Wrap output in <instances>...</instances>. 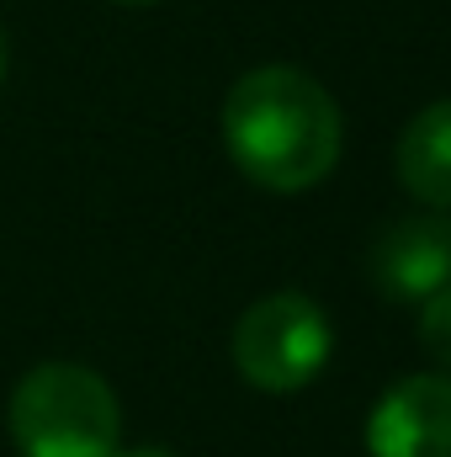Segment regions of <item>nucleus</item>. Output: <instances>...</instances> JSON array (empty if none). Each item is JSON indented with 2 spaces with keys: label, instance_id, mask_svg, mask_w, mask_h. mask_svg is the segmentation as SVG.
Masks as SVG:
<instances>
[{
  "label": "nucleus",
  "instance_id": "nucleus-1",
  "mask_svg": "<svg viewBox=\"0 0 451 457\" xmlns=\"http://www.w3.org/2000/svg\"><path fill=\"white\" fill-rule=\"evenodd\" d=\"M228 160L266 192H308L340 160L345 122L335 96L292 64H260L224 102Z\"/></svg>",
  "mask_w": 451,
  "mask_h": 457
},
{
  "label": "nucleus",
  "instance_id": "nucleus-2",
  "mask_svg": "<svg viewBox=\"0 0 451 457\" xmlns=\"http://www.w3.org/2000/svg\"><path fill=\"white\" fill-rule=\"evenodd\" d=\"M21 457H117L122 410L112 383L80 361H43L11 388L5 410Z\"/></svg>",
  "mask_w": 451,
  "mask_h": 457
},
{
  "label": "nucleus",
  "instance_id": "nucleus-3",
  "mask_svg": "<svg viewBox=\"0 0 451 457\" xmlns=\"http://www.w3.org/2000/svg\"><path fill=\"white\" fill-rule=\"evenodd\" d=\"M335 351L330 314L308 293H271L250 303L234 325V367L260 394L308 388Z\"/></svg>",
  "mask_w": 451,
  "mask_h": 457
},
{
  "label": "nucleus",
  "instance_id": "nucleus-4",
  "mask_svg": "<svg viewBox=\"0 0 451 457\" xmlns=\"http://www.w3.org/2000/svg\"><path fill=\"white\" fill-rule=\"evenodd\" d=\"M372 457H451V372L398 378L366 415Z\"/></svg>",
  "mask_w": 451,
  "mask_h": 457
},
{
  "label": "nucleus",
  "instance_id": "nucleus-5",
  "mask_svg": "<svg viewBox=\"0 0 451 457\" xmlns=\"http://www.w3.org/2000/svg\"><path fill=\"white\" fill-rule=\"evenodd\" d=\"M372 277L393 303H425L451 287V219L447 213H409L372 250Z\"/></svg>",
  "mask_w": 451,
  "mask_h": 457
},
{
  "label": "nucleus",
  "instance_id": "nucleus-6",
  "mask_svg": "<svg viewBox=\"0 0 451 457\" xmlns=\"http://www.w3.org/2000/svg\"><path fill=\"white\" fill-rule=\"evenodd\" d=\"M398 181L414 203L451 208V96L409 117L398 138Z\"/></svg>",
  "mask_w": 451,
  "mask_h": 457
},
{
  "label": "nucleus",
  "instance_id": "nucleus-7",
  "mask_svg": "<svg viewBox=\"0 0 451 457\" xmlns=\"http://www.w3.org/2000/svg\"><path fill=\"white\" fill-rule=\"evenodd\" d=\"M420 345L451 372V287L420 303Z\"/></svg>",
  "mask_w": 451,
  "mask_h": 457
},
{
  "label": "nucleus",
  "instance_id": "nucleus-8",
  "mask_svg": "<svg viewBox=\"0 0 451 457\" xmlns=\"http://www.w3.org/2000/svg\"><path fill=\"white\" fill-rule=\"evenodd\" d=\"M117 457H176L170 447H133V453H117Z\"/></svg>",
  "mask_w": 451,
  "mask_h": 457
},
{
  "label": "nucleus",
  "instance_id": "nucleus-9",
  "mask_svg": "<svg viewBox=\"0 0 451 457\" xmlns=\"http://www.w3.org/2000/svg\"><path fill=\"white\" fill-rule=\"evenodd\" d=\"M0 80H5V32H0Z\"/></svg>",
  "mask_w": 451,
  "mask_h": 457
},
{
  "label": "nucleus",
  "instance_id": "nucleus-10",
  "mask_svg": "<svg viewBox=\"0 0 451 457\" xmlns=\"http://www.w3.org/2000/svg\"><path fill=\"white\" fill-rule=\"evenodd\" d=\"M117 5H160V0H117Z\"/></svg>",
  "mask_w": 451,
  "mask_h": 457
}]
</instances>
